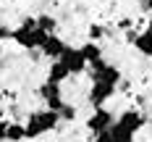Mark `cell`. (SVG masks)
<instances>
[{
    "label": "cell",
    "instance_id": "18",
    "mask_svg": "<svg viewBox=\"0 0 152 142\" xmlns=\"http://www.w3.org/2000/svg\"><path fill=\"white\" fill-rule=\"evenodd\" d=\"M5 40H11V29L0 21V42H5Z\"/></svg>",
    "mask_w": 152,
    "mask_h": 142
},
{
    "label": "cell",
    "instance_id": "7",
    "mask_svg": "<svg viewBox=\"0 0 152 142\" xmlns=\"http://www.w3.org/2000/svg\"><path fill=\"white\" fill-rule=\"evenodd\" d=\"M113 95H115V87L102 84V82H92V87H89V103H92V108H102Z\"/></svg>",
    "mask_w": 152,
    "mask_h": 142
},
{
    "label": "cell",
    "instance_id": "16",
    "mask_svg": "<svg viewBox=\"0 0 152 142\" xmlns=\"http://www.w3.org/2000/svg\"><path fill=\"white\" fill-rule=\"evenodd\" d=\"M58 116H61V121H74V118H76V108L66 103V105L61 108V113H58Z\"/></svg>",
    "mask_w": 152,
    "mask_h": 142
},
{
    "label": "cell",
    "instance_id": "6",
    "mask_svg": "<svg viewBox=\"0 0 152 142\" xmlns=\"http://www.w3.org/2000/svg\"><path fill=\"white\" fill-rule=\"evenodd\" d=\"M115 124H121L123 129H126V132L137 134V132H142V129H144L147 118H144V113H142L139 108H126V110L121 113V116L115 118Z\"/></svg>",
    "mask_w": 152,
    "mask_h": 142
},
{
    "label": "cell",
    "instance_id": "9",
    "mask_svg": "<svg viewBox=\"0 0 152 142\" xmlns=\"http://www.w3.org/2000/svg\"><path fill=\"white\" fill-rule=\"evenodd\" d=\"M92 82H102V84H110V87H118V82H121V68L105 63L100 71H92Z\"/></svg>",
    "mask_w": 152,
    "mask_h": 142
},
{
    "label": "cell",
    "instance_id": "14",
    "mask_svg": "<svg viewBox=\"0 0 152 142\" xmlns=\"http://www.w3.org/2000/svg\"><path fill=\"white\" fill-rule=\"evenodd\" d=\"M37 18V29L45 32V34H55V26H58V18L50 13H42V16H34Z\"/></svg>",
    "mask_w": 152,
    "mask_h": 142
},
{
    "label": "cell",
    "instance_id": "23",
    "mask_svg": "<svg viewBox=\"0 0 152 142\" xmlns=\"http://www.w3.org/2000/svg\"><path fill=\"white\" fill-rule=\"evenodd\" d=\"M147 32L152 34V16H150V21H147Z\"/></svg>",
    "mask_w": 152,
    "mask_h": 142
},
{
    "label": "cell",
    "instance_id": "12",
    "mask_svg": "<svg viewBox=\"0 0 152 142\" xmlns=\"http://www.w3.org/2000/svg\"><path fill=\"white\" fill-rule=\"evenodd\" d=\"M26 134H24V124L21 121H8L5 126V142H24Z\"/></svg>",
    "mask_w": 152,
    "mask_h": 142
},
{
    "label": "cell",
    "instance_id": "2",
    "mask_svg": "<svg viewBox=\"0 0 152 142\" xmlns=\"http://www.w3.org/2000/svg\"><path fill=\"white\" fill-rule=\"evenodd\" d=\"M61 124V116L58 113H53V110H31L29 116H26V121H24V134H26V140H37V137H42L47 132H53V129H58Z\"/></svg>",
    "mask_w": 152,
    "mask_h": 142
},
{
    "label": "cell",
    "instance_id": "8",
    "mask_svg": "<svg viewBox=\"0 0 152 142\" xmlns=\"http://www.w3.org/2000/svg\"><path fill=\"white\" fill-rule=\"evenodd\" d=\"M66 47H68V45H66V40H61L58 34H50L47 42L39 47V53H42L45 58H50V61H61V55L66 53Z\"/></svg>",
    "mask_w": 152,
    "mask_h": 142
},
{
    "label": "cell",
    "instance_id": "4",
    "mask_svg": "<svg viewBox=\"0 0 152 142\" xmlns=\"http://www.w3.org/2000/svg\"><path fill=\"white\" fill-rule=\"evenodd\" d=\"M113 124H115V118H113V113L107 108H94L84 126H87V132H89L92 137H97V134H102L105 129H110Z\"/></svg>",
    "mask_w": 152,
    "mask_h": 142
},
{
    "label": "cell",
    "instance_id": "11",
    "mask_svg": "<svg viewBox=\"0 0 152 142\" xmlns=\"http://www.w3.org/2000/svg\"><path fill=\"white\" fill-rule=\"evenodd\" d=\"M68 77H71V74H68V68H66L61 61H53V63H50V71H47V82H55V84H61V82H66Z\"/></svg>",
    "mask_w": 152,
    "mask_h": 142
},
{
    "label": "cell",
    "instance_id": "1",
    "mask_svg": "<svg viewBox=\"0 0 152 142\" xmlns=\"http://www.w3.org/2000/svg\"><path fill=\"white\" fill-rule=\"evenodd\" d=\"M47 37H50V34L37 29V18H34V16L21 18V24H18L16 29H11V40H13L18 47H24V50H39V47L47 42Z\"/></svg>",
    "mask_w": 152,
    "mask_h": 142
},
{
    "label": "cell",
    "instance_id": "24",
    "mask_svg": "<svg viewBox=\"0 0 152 142\" xmlns=\"http://www.w3.org/2000/svg\"><path fill=\"white\" fill-rule=\"evenodd\" d=\"M150 118H152V105H150Z\"/></svg>",
    "mask_w": 152,
    "mask_h": 142
},
{
    "label": "cell",
    "instance_id": "22",
    "mask_svg": "<svg viewBox=\"0 0 152 142\" xmlns=\"http://www.w3.org/2000/svg\"><path fill=\"white\" fill-rule=\"evenodd\" d=\"M139 5H142V11L152 13V0H139Z\"/></svg>",
    "mask_w": 152,
    "mask_h": 142
},
{
    "label": "cell",
    "instance_id": "13",
    "mask_svg": "<svg viewBox=\"0 0 152 142\" xmlns=\"http://www.w3.org/2000/svg\"><path fill=\"white\" fill-rule=\"evenodd\" d=\"M79 50H81V55H84V61H87V66L102 58V47L97 45V42H84V45L79 47Z\"/></svg>",
    "mask_w": 152,
    "mask_h": 142
},
{
    "label": "cell",
    "instance_id": "19",
    "mask_svg": "<svg viewBox=\"0 0 152 142\" xmlns=\"http://www.w3.org/2000/svg\"><path fill=\"white\" fill-rule=\"evenodd\" d=\"M94 142H113V137H110V129H105L102 134H97V137H94Z\"/></svg>",
    "mask_w": 152,
    "mask_h": 142
},
{
    "label": "cell",
    "instance_id": "3",
    "mask_svg": "<svg viewBox=\"0 0 152 142\" xmlns=\"http://www.w3.org/2000/svg\"><path fill=\"white\" fill-rule=\"evenodd\" d=\"M39 97L45 100V108L53 110V113H61V108L66 105V100H63V92H61V84H55V82H42L39 84Z\"/></svg>",
    "mask_w": 152,
    "mask_h": 142
},
{
    "label": "cell",
    "instance_id": "21",
    "mask_svg": "<svg viewBox=\"0 0 152 142\" xmlns=\"http://www.w3.org/2000/svg\"><path fill=\"white\" fill-rule=\"evenodd\" d=\"M118 29L129 32V29H131V18H121V21H118Z\"/></svg>",
    "mask_w": 152,
    "mask_h": 142
},
{
    "label": "cell",
    "instance_id": "17",
    "mask_svg": "<svg viewBox=\"0 0 152 142\" xmlns=\"http://www.w3.org/2000/svg\"><path fill=\"white\" fill-rule=\"evenodd\" d=\"M102 34H105V29H102L100 24H92V26H89V42H100Z\"/></svg>",
    "mask_w": 152,
    "mask_h": 142
},
{
    "label": "cell",
    "instance_id": "10",
    "mask_svg": "<svg viewBox=\"0 0 152 142\" xmlns=\"http://www.w3.org/2000/svg\"><path fill=\"white\" fill-rule=\"evenodd\" d=\"M131 45H134V50L142 53L144 58H152V34L147 29H144V32H137V37H134Z\"/></svg>",
    "mask_w": 152,
    "mask_h": 142
},
{
    "label": "cell",
    "instance_id": "5",
    "mask_svg": "<svg viewBox=\"0 0 152 142\" xmlns=\"http://www.w3.org/2000/svg\"><path fill=\"white\" fill-rule=\"evenodd\" d=\"M61 63L68 68V74L71 77H76V74H84L89 66H87V61H84V55H81V50L79 47H66V53L61 55Z\"/></svg>",
    "mask_w": 152,
    "mask_h": 142
},
{
    "label": "cell",
    "instance_id": "15",
    "mask_svg": "<svg viewBox=\"0 0 152 142\" xmlns=\"http://www.w3.org/2000/svg\"><path fill=\"white\" fill-rule=\"evenodd\" d=\"M110 137H113V142H134V134L126 132L121 124H113V126H110Z\"/></svg>",
    "mask_w": 152,
    "mask_h": 142
},
{
    "label": "cell",
    "instance_id": "20",
    "mask_svg": "<svg viewBox=\"0 0 152 142\" xmlns=\"http://www.w3.org/2000/svg\"><path fill=\"white\" fill-rule=\"evenodd\" d=\"M5 126H8V121L0 116V142H5Z\"/></svg>",
    "mask_w": 152,
    "mask_h": 142
}]
</instances>
